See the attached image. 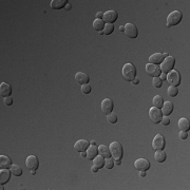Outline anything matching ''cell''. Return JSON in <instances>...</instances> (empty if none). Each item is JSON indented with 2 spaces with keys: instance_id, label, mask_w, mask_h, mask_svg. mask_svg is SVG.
I'll use <instances>...</instances> for the list:
<instances>
[{
  "instance_id": "ffe728a7",
  "label": "cell",
  "mask_w": 190,
  "mask_h": 190,
  "mask_svg": "<svg viewBox=\"0 0 190 190\" xmlns=\"http://www.w3.org/2000/svg\"><path fill=\"white\" fill-rule=\"evenodd\" d=\"M162 113L163 115H165V116H168V115H170L172 113V111H173V103L171 102H166L163 103V107H162Z\"/></svg>"
},
{
  "instance_id": "60d3db41",
  "label": "cell",
  "mask_w": 190,
  "mask_h": 190,
  "mask_svg": "<svg viewBox=\"0 0 190 190\" xmlns=\"http://www.w3.org/2000/svg\"><path fill=\"white\" fill-rule=\"evenodd\" d=\"M103 12H98V13H97V15H96L97 19H103Z\"/></svg>"
},
{
  "instance_id": "cb8c5ba5",
  "label": "cell",
  "mask_w": 190,
  "mask_h": 190,
  "mask_svg": "<svg viewBox=\"0 0 190 190\" xmlns=\"http://www.w3.org/2000/svg\"><path fill=\"white\" fill-rule=\"evenodd\" d=\"M98 154H100L102 156H103L105 158L111 157V152H110V148L105 145H100L98 147Z\"/></svg>"
},
{
  "instance_id": "603a6c76",
  "label": "cell",
  "mask_w": 190,
  "mask_h": 190,
  "mask_svg": "<svg viewBox=\"0 0 190 190\" xmlns=\"http://www.w3.org/2000/svg\"><path fill=\"white\" fill-rule=\"evenodd\" d=\"M11 173H12L11 170H8V169H1V171H0V182H1L2 185L8 182Z\"/></svg>"
},
{
  "instance_id": "ab89813d",
  "label": "cell",
  "mask_w": 190,
  "mask_h": 190,
  "mask_svg": "<svg viewBox=\"0 0 190 190\" xmlns=\"http://www.w3.org/2000/svg\"><path fill=\"white\" fill-rule=\"evenodd\" d=\"M161 78V80H165L166 79V77H167V74H165V73H161V75L158 76Z\"/></svg>"
},
{
  "instance_id": "44dd1931",
  "label": "cell",
  "mask_w": 190,
  "mask_h": 190,
  "mask_svg": "<svg viewBox=\"0 0 190 190\" xmlns=\"http://www.w3.org/2000/svg\"><path fill=\"white\" fill-rule=\"evenodd\" d=\"M178 129H181V131H189L190 129V122L188 119H185V117H182L177 123Z\"/></svg>"
},
{
  "instance_id": "9a60e30c",
  "label": "cell",
  "mask_w": 190,
  "mask_h": 190,
  "mask_svg": "<svg viewBox=\"0 0 190 190\" xmlns=\"http://www.w3.org/2000/svg\"><path fill=\"white\" fill-rule=\"evenodd\" d=\"M89 146H90V143H89L88 140H77V142L75 143V145H74V148H75V150L77 152H83V151H87V149L89 148Z\"/></svg>"
},
{
  "instance_id": "277c9868",
  "label": "cell",
  "mask_w": 190,
  "mask_h": 190,
  "mask_svg": "<svg viewBox=\"0 0 190 190\" xmlns=\"http://www.w3.org/2000/svg\"><path fill=\"white\" fill-rule=\"evenodd\" d=\"M110 152L111 155L114 160H122L124 151H123V146L120 145L119 142H113L110 145Z\"/></svg>"
},
{
  "instance_id": "ee69618b",
  "label": "cell",
  "mask_w": 190,
  "mask_h": 190,
  "mask_svg": "<svg viewBox=\"0 0 190 190\" xmlns=\"http://www.w3.org/2000/svg\"><path fill=\"white\" fill-rule=\"evenodd\" d=\"M140 175L142 177H146V171H140Z\"/></svg>"
},
{
  "instance_id": "4316f807",
  "label": "cell",
  "mask_w": 190,
  "mask_h": 190,
  "mask_svg": "<svg viewBox=\"0 0 190 190\" xmlns=\"http://www.w3.org/2000/svg\"><path fill=\"white\" fill-rule=\"evenodd\" d=\"M93 28L97 32H102L105 28V22H103V19H95L93 21Z\"/></svg>"
},
{
  "instance_id": "9c48e42d",
  "label": "cell",
  "mask_w": 190,
  "mask_h": 190,
  "mask_svg": "<svg viewBox=\"0 0 190 190\" xmlns=\"http://www.w3.org/2000/svg\"><path fill=\"white\" fill-rule=\"evenodd\" d=\"M125 34L129 38H136L139 36V30H137L136 25L133 24H127L125 25Z\"/></svg>"
},
{
  "instance_id": "4fadbf2b",
  "label": "cell",
  "mask_w": 190,
  "mask_h": 190,
  "mask_svg": "<svg viewBox=\"0 0 190 190\" xmlns=\"http://www.w3.org/2000/svg\"><path fill=\"white\" fill-rule=\"evenodd\" d=\"M168 55V53H154L149 57V63H153V65H161L163 62V60L166 58Z\"/></svg>"
},
{
  "instance_id": "f546056e",
  "label": "cell",
  "mask_w": 190,
  "mask_h": 190,
  "mask_svg": "<svg viewBox=\"0 0 190 190\" xmlns=\"http://www.w3.org/2000/svg\"><path fill=\"white\" fill-rule=\"evenodd\" d=\"M11 172L15 177H20L22 174V168L19 165H12L11 166Z\"/></svg>"
},
{
  "instance_id": "3957f363",
  "label": "cell",
  "mask_w": 190,
  "mask_h": 190,
  "mask_svg": "<svg viewBox=\"0 0 190 190\" xmlns=\"http://www.w3.org/2000/svg\"><path fill=\"white\" fill-rule=\"evenodd\" d=\"M175 65V58L173 56H167L165 59L163 60V62L161 63V71L162 73H169L171 70H173Z\"/></svg>"
},
{
  "instance_id": "52a82bcc",
  "label": "cell",
  "mask_w": 190,
  "mask_h": 190,
  "mask_svg": "<svg viewBox=\"0 0 190 190\" xmlns=\"http://www.w3.org/2000/svg\"><path fill=\"white\" fill-rule=\"evenodd\" d=\"M149 117H150V119L154 124H158V123H161V120H162L163 113L158 108L152 107L150 110H149Z\"/></svg>"
},
{
  "instance_id": "30bf717a",
  "label": "cell",
  "mask_w": 190,
  "mask_h": 190,
  "mask_svg": "<svg viewBox=\"0 0 190 190\" xmlns=\"http://www.w3.org/2000/svg\"><path fill=\"white\" fill-rule=\"evenodd\" d=\"M146 72L148 75H150L152 77H158L161 75V73H162L160 66L153 65V63H148V65H146Z\"/></svg>"
},
{
  "instance_id": "484cf974",
  "label": "cell",
  "mask_w": 190,
  "mask_h": 190,
  "mask_svg": "<svg viewBox=\"0 0 190 190\" xmlns=\"http://www.w3.org/2000/svg\"><path fill=\"white\" fill-rule=\"evenodd\" d=\"M152 103H153V107L155 108H162L163 107V103H164V98L163 96H161V95H156V96L153 97V99H152Z\"/></svg>"
},
{
  "instance_id": "7dc6e473",
  "label": "cell",
  "mask_w": 190,
  "mask_h": 190,
  "mask_svg": "<svg viewBox=\"0 0 190 190\" xmlns=\"http://www.w3.org/2000/svg\"><path fill=\"white\" fill-rule=\"evenodd\" d=\"M66 8H67L68 10H70V8H71V4H69V3H68L67 5H66Z\"/></svg>"
},
{
  "instance_id": "1f68e13d",
  "label": "cell",
  "mask_w": 190,
  "mask_h": 190,
  "mask_svg": "<svg viewBox=\"0 0 190 190\" xmlns=\"http://www.w3.org/2000/svg\"><path fill=\"white\" fill-rule=\"evenodd\" d=\"M107 120L111 124H115L117 122V115L113 113V112H111V113L107 114Z\"/></svg>"
},
{
  "instance_id": "7c38bea8",
  "label": "cell",
  "mask_w": 190,
  "mask_h": 190,
  "mask_svg": "<svg viewBox=\"0 0 190 190\" xmlns=\"http://www.w3.org/2000/svg\"><path fill=\"white\" fill-rule=\"evenodd\" d=\"M134 167L139 171H147L150 168V162L146 158H139V160L135 161Z\"/></svg>"
},
{
  "instance_id": "e575fe53",
  "label": "cell",
  "mask_w": 190,
  "mask_h": 190,
  "mask_svg": "<svg viewBox=\"0 0 190 190\" xmlns=\"http://www.w3.org/2000/svg\"><path fill=\"white\" fill-rule=\"evenodd\" d=\"M91 90H92V88H91V86L89 85V83H86V85H82V93H85V94H90V93H91Z\"/></svg>"
},
{
  "instance_id": "836d02e7",
  "label": "cell",
  "mask_w": 190,
  "mask_h": 190,
  "mask_svg": "<svg viewBox=\"0 0 190 190\" xmlns=\"http://www.w3.org/2000/svg\"><path fill=\"white\" fill-rule=\"evenodd\" d=\"M152 85H153V87H155V88H161L163 85V80H161L160 77H153V79H152Z\"/></svg>"
},
{
  "instance_id": "6da1fadb",
  "label": "cell",
  "mask_w": 190,
  "mask_h": 190,
  "mask_svg": "<svg viewBox=\"0 0 190 190\" xmlns=\"http://www.w3.org/2000/svg\"><path fill=\"white\" fill-rule=\"evenodd\" d=\"M123 76L128 82H132L136 77V68L133 63H126L123 67Z\"/></svg>"
},
{
  "instance_id": "c3c4849f",
  "label": "cell",
  "mask_w": 190,
  "mask_h": 190,
  "mask_svg": "<svg viewBox=\"0 0 190 190\" xmlns=\"http://www.w3.org/2000/svg\"><path fill=\"white\" fill-rule=\"evenodd\" d=\"M90 145H96V143H95V140H92V142L90 143Z\"/></svg>"
},
{
  "instance_id": "681fc988",
  "label": "cell",
  "mask_w": 190,
  "mask_h": 190,
  "mask_svg": "<svg viewBox=\"0 0 190 190\" xmlns=\"http://www.w3.org/2000/svg\"><path fill=\"white\" fill-rule=\"evenodd\" d=\"M31 173H32V175H35V173H36V172H35V170H32V172H31Z\"/></svg>"
},
{
  "instance_id": "e0dca14e",
  "label": "cell",
  "mask_w": 190,
  "mask_h": 190,
  "mask_svg": "<svg viewBox=\"0 0 190 190\" xmlns=\"http://www.w3.org/2000/svg\"><path fill=\"white\" fill-rule=\"evenodd\" d=\"M12 94V87L7 82H1L0 85V95L3 97H8Z\"/></svg>"
},
{
  "instance_id": "f35d334b",
  "label": "cell",
  "mask_w": 190,
  "mask_h": 190,
  "mask_svg": "<svg viewBox=\"0 0 190 190\" xmlns=\"http://www.w3.org/2000/svg\"><path fill=\"white\" fill-rule=\"evenodd\" d=\"M98 169H99L98 167H96V166H94V165H93V166H92V168H91V171H92V172H94V173H96V172L98 171Z\"/></svg>"
},
{
  "instance_id": "83f0119b",
  "label": "cell",
  "mask_w": 190,
  "mask_h": 190,
  "mask_svg": "<svg viewBox=\"0 0 190 190\" xmlns=\"http://www.w3.org/2000/svg\"><path fill=\"white\" fill-rule=\"evenodd\" d=\"M114 31V25L112 24H105V28L102 32H99V34H103V35H110V34L113 33Z\"/></svg>"
},
{
  "instance_id": "4dcf8cb0",
  "label": "cell",
  "mask_w": 190,
  "mask_h": 190,
  "mask_svg": "<svg viewBox=\"0 0 190 190\" xmlns=\"http://www.w3.org/2000/svg\"><path fill=\"white\" fill-rule=\"evenodd\" d=\"M167 93H168V95L170 97H175L178 93V89L177 87H172V86H170V87L168 88V90H167Z\"/></svg>"
},
{
  "instance_id": "5b68a950",
  "label": "cell",
  "mask_w": 190,
  "mask_h": 190,
  "mask_svg": "<svg viewBox=\"0 0 190 190\" xmlns=\"http://www.w3.org/2000/svg\"><path fill=\"white\" fill-rule=\"evenodd\" d=\"M166 80L169 82V85L172 86V87H177V86H180V83H181V76L177 71L171 70L169 73H167Z\"/></svg>"
},
{
  "instance_id": "74e56055",
  "label": "cell",
  "mask_w": 190,
  "mask_h": 190,
  "mask_svg": "<svg viewBox=\"0 0 190 190\" xmlns=\"http://www.w3.org/2000/svg\"><path fill=\"white\" fill-rule=\"evenodd\" d=\"M178 136H180V139H182V140H186L187 137H188V133H187L186 131H181L180 134H178Z\"/></svg>"
},
{
  "instance_id": "ba28073f",
  "label": "cell",
  "mask_w": 190,
  "mask_h": 190,
  "mask_svg": "<svg viewBox=\"0 0 190 190\" xmlns=\"http://www.w3.org/2000/svg\"><path fill=\"white\" fill-rule=\"evenodd\" d=\"M117 17H119V14H117L116 11L110 10V11H107L106 13H103V22H106V24H113L114 22L117 20Z\"/></svg>"
},
{
  "instance_id": "7bdbcfd3",
  "label": "cell",
  "mask_w": 190,
  "mask_h": 190,
  "mask_svg": "<svg viewBox=\"0 0 190 190\" xmlns=\"http://www.w3.org/2000/svg\"><path fill=\"white\" fill-rule=\"evenodd\" d=\"M114 164H115V165H120V164H122V161H120V160H114Z\"/></svg>"
},
{
  "instance_id": "7a4b0ae2",
  "label": "cell",
  "mask_w": 190,
  "mask_h": 190,
  "mask_svg": "<svg viewBox=\"0 0 190 190\" xmlns=\"http://www.w3.org/2000/svg\"><path fill=\"white\" fill-rule=\"evenodd\" d=\"M182 19H183L182 12H180V11H173V12H171L168 15V17H167V24H166L168 28L174 27V25L180 24V22L182 21Z\"/></svg>"
},
{
  "instance_id": "b9f144b4",
  "label": "cell",
  "mask_w": 190,
  "mask_h": 190,
  "mask_svg": "<svg viewBox=\"0 0 190 190\" xmlns=\"http://www.w3.org/2000/svg\"><path fill=\"white\" fill-rule=\"evenodd\" d=\"M132 82H133V85H137V83L140 82V79L137 78V77H135V78L132 80Z\"/></svg>"
},
{
  "instance_id": "d6a6232c",
  "label": "cell",
  "mask_w": 190,
  "mask_h": 190,
  "mask_svg": "<svg viewBox=\"0 0 190 190\" xmlns=\"http://www.w3.org/2000/svg\"><path fill=\"white\" fill-rule=\"evenodd\" d=\"M113 166H114V158H112V157H108V158H106V161H105V167L107 169H112L113 168Z\"/></svg>"
},
{
  "instance_id": "f6af8a7d",
  "label": "cell",
  "mask_w": 190,
  "mask_h": 190,
  "mask_svg": "<svg viewBox=\"0 0 190 190\" xmlns=\"http://www.w3.org/2000/svg\"><path fill=\"white\" fill-rule=\"evenodd\" d=\"M119 31L120 32H125V25H120V27H119Z\"/></svg>"
},
{
  "instance_id": "bcb514c9",
  "label": "cell",
  "mask_w": 190,
  "mask_h": 190,
  "mask_svg": "<svg viewBox=\"0 0 190 190\" xmlns=\"http://www.w3.org/2000/svg\"><path fill=\"white\" fill-rule=\"evenodd\" d=\"M80 153H82V157H87V152H86V151L80 152Z\"/></svg>"
},
{
  "instance_id": "8992f818",
  "label": "cell",
  "mask_w": 190,
  "mask_h": 190,
  "mask_svg": "<svg viewBox=\"0 0 190 190\" xmlns=\"http://www.w3.org/2000/svg\"><path fill=\"white\" fill-rule=\"evenodd\" d=\"M165 145H166L165 137L161 134L155 135V137L153 139V140H152V148H153L155 151L156 150H164Z\"/></svg>"
},
{
  "instance_id": "8fae6325",
  "label": "cell",
  "mask_w": 190,
  "mask_h": 190,
  "mask_svg": "<svg viewBox=\"0 0 190 190\" xmlns=\"http://www.w3.org/2000/svg\"><path fill=\"white\" fill-rule=\"evenodd\" d=\"M25 166L28 167V169L30 170H37L39 167V161L35 155H30L25 160Z\"/></svg>"
},
{
  "instance_id": "ac0fdd59",
  "label": "cell",
  "mask_w": 190,
  "mask_h": 190,
  "mask_svg": "<svg viewBox=\"0 0 190 190\" xmlns=\"http://www.w3.org/2000/svg\"><path fill=\"white\" fill-rule=\"evenodd\" d=\"M86 152H87V157L89 158V160L93 161L95 156L98 155V148L96 147V145H90Z\"/></svg>"
},
{
  "instance_id": "8d00e7d4",
  "label": "cell",
  "mask_w": 190,
  "mask_h": 190,
  "mask_svg": "<svg viewBox=\"0 0 190 190\" xmlns=\"http://www.w3.org/2000/svg\"><path fill=\"white\" fill-rule=\"evenodd\" d=\"M161 124H162L163 126H168L169 124H170V119H169L168 116H163L162 120H161Z\"/></svg>"
},
{
  "instance_id": "7402d4cb",
  "label": "cell",
  "mask_w": 190,
  "mask_h": 190,
  "mask_svg": "<svg viewBox=\"0 0 190 190\" xmlns=\"http://www.w3.org/2000/svg\"><path fill=\"white\" fill-rule=\"evenodd\" d=\"M68 4V0H52L51 8L53 10H60Z\"/></svg>"
},
{
  "instance_id": "d4e9b609",
  "label": "cell",
  "mask_w": 190,
  "mask_h": 190,
  "mask_svg": "<svg viewBox=\"0 0 190 190\" xmlns=\"http://www.w3.org/2000/svg\"><path fill=\"white\" fill-rule=\"evenodd\" d=\"M154 157H155V161H156L157 163H164L166 161L167 155H166L165 152H164V150H156Z\"/></svg>"
},
{
  "instance_id": "2e32d148",
  "label": "cell",
  "mask_w": 190,
  "mask_h": 190,
  "mask_svg": "<svg viewBox=\"0 0 190 190\" xmlns=\"http://www.w3.org/2000/svg\"><path fill=\"white\" fill-rule=\"evenodd\" d=\"M75 80L79 85H86V83H89V80H90V77H89L88 74L83 73V72H78V73L75 74Z\"/></svg>"
},
{
  "instance_id": "f1b7e54d",
  "label": "cell",
  "mask_w": 190,
  "mask_h": 190,
  "mask_svg": "<svg viewBox=\"0 0 190 190\" xmlns=\"http://www.w3.org/2000/svg\"><path fill=\"white\" fill-rule=\"evenodd\" d=\"M93 165L98 167V168H102L105 165V157L102 156V155H97V156H95V158L93 160Z\"/></svg>"
},
{
  "instance_id": "5bb4252c",
  "label": "cell",
  "mask_w": 190,
  "mask_h": 190,
  "mask_svg": "<svg viewBox=\"0 0 190 190\" xmlns=\"http://www.w3.org/2000/svg\"><path fill=\"white\" fill-rule=\"evenodd\" d=\"M113 102L110 98H105L102 102V110L105 114H109L113 111Z\"/></svg>"
},
{
  "instance_id": "d6986e66",
  "label": "cell",
  "mask_w": 190,
  "mask_h": 190,
  "mask_svg": "<svg viewBox=\"0 0 190 190\" xmlns=\"http://www.w3.org/2000/svg\"><path fill=\"white\" fill-rule=\"evenodd\" d=\"M12 165V160L10 157H8L7 155H0V168L8 169Z\"/></svg>"
},
{
  "instance_id": "d590c367",
  "label": "cell",
  "mask_w": 190,
  "mask_h": 190,
  "mask_svg": "<svg viewBox=\"0 0 190 190\" xmlns=\"http://www.w3.org/2000/svg\"><path fill=\"white\" fill-rule=\"evenodd\" d=\"M3 103H4V105H7V106H12V105H13V98H12L11 96L4 97Z\"/></svg>"
}]
</instances>
